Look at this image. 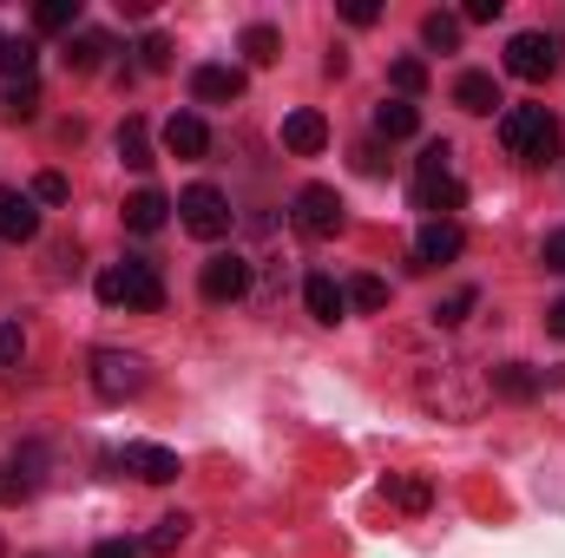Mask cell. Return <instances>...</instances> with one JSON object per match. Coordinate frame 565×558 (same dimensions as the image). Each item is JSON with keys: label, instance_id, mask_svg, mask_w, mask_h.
<instances>
[{"label": "cell", "instance_id": "6da1fadb", "mask_svg": "<svg viewBox=\"0 0 565 558\" xmlns=\"http://www.w3.org/2000/svg\"><path fill=\"white\" fill-rule=\"evenodd\" d=\"M500 144H507V158H520V164H559V119L546 112V106H507L500 112Z\"/></svg>", "mask_w": 565, "mask_h": 558}, {"label": "cell", "instance_id": "7a4b0ae2", "mask_svg": "<svg viewBox=\"0 0 565 558\" xmlns=\"http://www.w3.org/2000/svg\"><path fill=\"white\" fill-rule=\"evenodd\" d=\"M93 289H99V302H106V309H139V315H151V309H164V282H158V270H151L145 257H126V264H106Z\"/></svg>", "mask_w": 565, "mask_h": 558}, {"label": "cell", "instance_id": "3957f363", "mask_svg": "<svg viewBox=\"0 0 565 558\" xmlns=\"http://www.w3.org/2000/svg\"><path fill=\"white\" fill-rule=\"evenodd\" d=\"M145 355H132V348H93V395L99 401H132V395H145Z\"/></svg>", "mask_w": 565, "mask_h": 558}, {"label": "cell", "instance_id": "277c9868", "mask_svg": "<svg viewBox=\"0 0 565 558\" xmlns=\"http://www.w3.org/2000/svg\"><path fill=\"white\" fill-rule=\"evenodd\" d=\"M178 217H184V230L204 237V244L231 237V197H224L217 184H191V191L178 197Z\"/></svg>", "mask_w": 565, "mask_h": 558}, {"label": "cell", "instance_id": "5b68a950", "mask_svg": "<svg viewBox=\"0 0 565 558\" xmlns=\"http://www.w3.org/2000/svg\"><path fill=\"white\" fill-rule=\"evenodd\" d=\"M289 224H296L309 244L335 237V230H342V197H335V184H302L296 204H289Z\"/></svg>", "mask_w": 565, "mask_h": 558}, {"label": "cell", "instance_id": "8992f818", "mask_svg": "<svg viewBox=\"0 0 565 558\" xmlns=\"http://www.w3.org/2000/svg\"><path fill=\"white\" fill-rule=\"evenodd\" d=\"M40 480H46V447H40V440L13 447V453L0 460V506H20V500H33V493H40Z\"/></svg>", "mask_w": 565, "mask_h": 558}, {"label": "cell", "instance_id": "52a82bcc", "mask_svg": "<svg viewBox=\"0 0 565 558\" xmlns=\"http://www.w3.org/2000/svg\"><path fill=\"white\" fill-rule=\"evenodd\" d=\"M507 73H513V79H546V73H559V33H513V40H507Z\"/></svg>", "mask_w": 565, "mask_h": 558}, {"label": "cell", "instance_id": "ba28073f", "mask_svg": "<svg viewBox=\"0 0 565 558\" xmlns=\"http://www.w3.org/2000/svg\"><path fill=\"white\" fill-rule=\"evenodd\" d=\"M198 289H204V302H244V296H250V264H244L237 250H217V257L198 270Z\"/></svg>", "mask_w": 565, "mask_h": 558}, {"label": "cell", "instance_id": "9c48e42d", "mask_svg": "<svg viewBox=\"0 0 565 558\" xmlns=\"http://www.w3.org/2000/svg\"><path fill=\"white\" fill-rule=\"evenodd\" d=\"M460 204H467V184L454 171H422L415 178V211H427V224H454Z\"/></svg>", "mask_w": 565, "mask_h": 558}, {"label": "cell", "instance_id": "30bf717a", "mask_svg": "<svg viewBox=\"0 0 565 558\" xmlns=\"http://www.w3.org/2000/svg\"><path fill=\"white\" fill-rule=\"evenodd\" d=\"M119 466L145 480V486H164V480H178V453L171 447H158V440H126L119 447Z\"/></svg>", "mask_w": 565, "mask_h": 558}, {"label": "cell", "instance_id": "8fae6325", "mask_svg": "<svg viewBox=\"0 0 565 558\" xmlns=\"http://www.w3.org/2000/svg\"><path fill=\"white\" fill-rule=\"evenodd\" d=\"M33 237H40L33 191H0V244H33Z\"/></svg>", "mask_w": 565, "mask_h": 558}, {"label": "cell", "instance_id": "7c38bea8", "mask_svg": "<svg viewBox=\"0 0 565 558\" xmlns=\"http://www.w3.org/2000/svg\"><path fill=\"white\" fill-rule=\"evenodd\" d=\"M191 93H198V106H237L244 99V73L237 66H198Z\"/></svg>", "mask_w": 565, "mask_h": 558}, {"label": "cell", "instance_id": "4fadbf2b", "mask_svg": "<svg viewBox=\"0 0 565 558\" xmlns=\"http://www.w3.org/2000/svg\"><path fill=\"white\" fill-rule=\"evenodd\" d=\"M460 368H467V362H440V368L427 375L422 395L434 401V408H440V415H473V408H480L473 395H460Z\"/></svg>", "mask_w": 565, "mask_h": 558}, {"label": "cell", "instance_id": "5bb4252c", "mask_svg": "<svg viewBox=\"0 0 565 558\" xmlns=\"http://www.w3.org/2000/svg\"><path fill=\"white\" fill-rule=\"evenodd\" d=\"M460 250H467L460 224H422V237H415V270H434V264H454Z\"/></svg>", "mask_w": 565, "mask_h": 558}, {"label": "cell", "instance_id": "9a60e30c", "mask_svg": "<svg viewBox=\"0 0 565 558\" xmlns=\"http://www.w3.org/2000/svg\"><path fill=\"white\" fill-rule=\"evenodd\" d=\"M302 302H309V315H316V322H329V329L349 315V289H342L335 277H309V282H302Z\"/></svg>", "mask_w": 565, "mask_h": 558}, {"label": "cell", "instance_id": "2e32d148", "mask_svg": "<svg viewBox=\"0 0 565 558\" xmlns=\"http://www.w3.org/2000/svg\"><path fill=\"white\" fill-rule=\"evenodd\" d=\"M282 144H289L296 158H316V151L329 144V119H322V112H289V119H282Z\"/></svg>", "mask_w": 565, "mask_h": 558}, {"label": "cell", "instance_id": "e0dca14e", "mask_svg": "<svg viewBox=\"0 0 565 558\" xmlns=\"http://www.w3.org/2000/svg\"><path fill=\"white\" fill-rule=\"evenodd\" d=\"M164 144H171V158H204L211 151V132H204L198 112H171L164 119Z\"/></svg>", "mask_w": 565, "mask_h": 558}, {"label": "cell", "instance_id": "ac0fdd59", "mask_svg": "<svg viewBox=\"0 0 565 558\" xmlns=\"http://www.w3.org/2000/svg\"><path fill=\"white\" fill-rule=\"evenodd\" d=\"M164 217H171V197L164 191H132L126 197V230H139V237H151V230H164Z\"/></svg>", "mask_w": 565, "mask_h": 558}, {"label": "cell", "instance_id": "d6986e66", "mask_svg": "<svg viewBox=\"0 0 565 558\" xmlns=\"http://www.w3.org/2000/svg\"><path fill=\"white\" fill-rule=\"evenodd\" d=\"M487 388H493L500 401H533V395H540V375H533L526 362H500V368L487 375Z\"/></svg>", "mask_w": 565, "mask_h": 558}, {"label": "cell", "instance_id": "ffe728a7", "mask_svg": "<svg viewBox=\"0 0 565 558\" xmlns=\"http://www.w3.org/2000/svg\"><path fill=\"white\" fill-rule=\"evenodd\" d=\"M454 106H460V112H493V106H500L493 73H460V79H454Z\"/></svg>", "mask_w": 565, "mask_h": 558}, {"label": "cell", "instance_id": "44dd1931", "mask_svg": "<svg viewBox=\"0 0 565 558\" xmlns=\"http://www.w3.org/2000/svg\"><path fill=\"white\" fill-rule=\"evenodd\" d=\"M184 539H191V513H164V519H158V526L145 533L139 546H145L151 558H171L178 546H184Z\"/></svg>", "mask_w": 565, "mask_h": 558}, {"label": "cell", "instance_id": "7402d4cb", "mask_svg": "<svg viewBox=\"0 0 565 558\" xmlns=\"http://www.w3.org/2000/svg\"><path fill=\"white\" fill-rule=\"evenodd\" d=\"M382 493H388L402 513H427V506H434V486H427L422 473H388V480H382Z\"/></svg>", "mask_w": 565, "mask_h": 558}, {"label": "cell", "instance_id": "603a6c76", "mask_svg": "<svg viewBox=\"0 0 565 558\" xmlns=\"http://www.w3.org/2000/svg\"><path fill=\"white\" fill-rule=\"evenodd\" d=\"M106 53H113V40H106V33H93V26H79V33L66 40V73H93Z\"/></svg>", "mask_w": 565, "mask_h": 558}, {"label": "cell", "instance_id": "cb8c5ba5", "mask_svg": "<svg viewBox=\"0 0 565 558\" xmlns=\"http://www.w3.org/2000/svg\"><path fill=\"white\" fill-rule=\"evenodd\" d=\"M375 132H382V139H415V132H422V112H415L408 99H382V106H375Z\"/></svg>", "mask_w": 565, "mask_h": 558}, {"label": "cell", "instance_id": "d4e9b609", "mask_svg": "<svg viewBox=\"0 0 565 558\" xmlns=\"http://www.w3.org/2000/svg\"><path fill=\"white\" fill-rule=\"evenodd\" d=\"M33 60H40V46L26 33H0V73H7V86L13 79H33Z\"/></svg>", "mask_w": 565, "mask_h": 558}, {"label": "cell", "instance_id": "484cf974", "mask_svg": "<svg viewBox=\"0 0 565 558\" xmlns=\"http://www.w3.org/2000/svg\"><path fill=\"white\" fill-rule=\"evenodd\" d=\"M0 112H7L13 126H26V119L40 112V79H13V86L0 93Z\"/></svg>", "mask_w": 565, "mask_h": 558}, {"label": "cell", "instance_id": "4316f807", "mask_svg": "<svg viewBox=\"0 0 565 558\" xmlns=\"http://www.w3.org/2000/svg\"><path fill=\"white\" fill-rule=\"evenodd\" d=\"M33 26L40 33H73L79 26V0H40L33 7Z\"/></svg>", "mask_w": 565, "mask_h": 558}, {"label": "cell", "instance_id": "83f0119b", "mask_svg": "<svg viewBox=\"0 0 565 558\" xmlns=\"http://www.w3.org/2000/svg\"><path fill=\"white\" fill-rule=\"evenodd\" d=\"M119 158H126L132 171H151V132H145V119H126V126H119Z\"/></svg>", "mask_w": 565, "mask_h": 558}, {"label": "cell", "instance_id": "f1b7e54d", "mask_svg": "<svg viewBox=\"0 0 565 558\" xmlns=\"http://www.w3.org/2000/svg\"><path fill=\"white\" fill-rule=\"evenodd\" d=\"M277 53H282L277 26H244V60H250V66H277Z\"/></svg>", "mask_w": 565, "mask_h": 558}, {"label": "cell", "instance_id": "f546056e", "mask_svg": "<svg viewBox=\"0 0 565 558\" xmlns=\"http://www.w3.org/2000/svg\"><path fill=\"white\" fill-rule=\"evenodd\" d=\"M422 40L427 46H440V53H454V46H460V13H427Z\"/></svg>", "mask_w": 565, "mask_h": 558}, {"label": "cell", "instance_id": "4dcf8cb0", "mask_svg": "<svg viewBox=\"0 0 565 558\" xmlns=\"http://www.w3.org/2000/svg\"><path fill=\"white\" fill-rule=\"evenodd\" d=\"M388 79H395V93H402V99L427 93V66L415 60V53H408V60H395V66H388Z\"/></svg>", "mask_w": 565, "mask_h": 558}, {"label": "cell", "instance_id": "1f68e13d", "mask_svg": "<svg viewBox=\"0 0 565 558\" xmlns=\"http://www.w3.org/2000/svg\"><path fill=\"white\" fill-rule=\"evenodd\" d=\"M473 302H480V289H454L447 302H434V322H440V329H454V322H467V315H473Z\"/></svg>", "mask_w": 565, "mask_h": 558}, {"label": "cell", "instance_id": "d6a6232c", "mask_svg": "<svg viewBox=\"0 0 565 558\" xmlns=\"http://www.w3.org/2000/svg\"><path fill=\"white\" fill-rule=\"evenodd\" d=\"M349 302H355V309H388V282L382 277H355L349 282Z\"/></svg>", "mask_w": 565, "mask_h": 558}, {"label": "cell", "instance_id": "836d02e7", "mask_svg": "<svg viewBox=\"0 0 565 558\" xmlns=\"http://www.w3.org/2000/svg\"><path fill=\"white\" fill-rule=\"evenodd\" d=\"M171 66V40L164 33H145L139 40V73H164Z\"/></svg>", "mask_w": 565, "mask_h": 558}, {"label": "cell", "instance_id": "e575fe53", "mask_svg": "<svg viewBox=\"0 0 565 558\" xmlns=\"http://www.w3.org/2000/svg\"><path fill=\"white\" fill-rule=\"evenodd\" d=\"M20 362H26V329L0 322V368H20Z\"/></svg>", "mask_w": 565, "mask_h": 558}, {"label": "cell", "instance_id": "d590c367", "mask_svg": "<svg viewBox=\"0 0 565 558\" xmlns=\"http://www.w3.org/2000/svg\"><path fill=\"white\" fill-rule=\"evenodd\" d=\"M33 204H66V178L60 171H40L33 178Z\"/></svg>", "mask_w": 565, "mask_h": 558}, {"label": "cell", "instance_id": "8d00e7d4", "mask_svg": "<svg viewBox=\"0 0 565 558\" xmlns=\"http://www.w3.org/2000/svg\"><path fill=\"white\" fill-rule=\"evenodd\" d=\"M342 20H349V26H375V20H382V7H375V0H349V7H342Z\"/></svg>", "mask_w": 565, "mask_h": 558}, {"label": "cell", "instance_id": "74e56055", "mask_svg": "<svg viewBox=\"0 0 565 558\" xmlns=\"http://www.w3.org/2000/svg\"><path fill=\"white\" fill-rule=\"evenodd\" d=\"M145 546H132V539H99V552L93 558H139Z\"/></svg>", "mask_w": 565, "mask_h": 558}, {"label": "cell", "instance_id": "f35d334b", "mask_svg": "<svg viewBox=\"0 0 565 558\" xmlns=\"http://www.w3.org/2000/svg\"><path fill=\"white\" fill-rule=\"evenodd\" d=\"M500 7H507V0H467L460 20H500Z\"/></svg>", "mask_w": 565, "mask_h": 558}, {"label": "cell", "instance_id": "ab89813d", "mask_svg": "<svg viewBox=\"0 0 565 558\" xmlns=\"http://www.w3.org/2000/svg\"><path fill=\"white\" fill-rule=\"evenodd\" d=\"M546 270H565V230L546 237Z\"/></svg>", "mask_w": 565, "mask_h": 558}, {"label": "cell", "instance_id": "60d3db41", "mask_svg": "<svg viewBox=\"0 0 565 558\" xmlns=\"http://www.w3.org/2000/svg\"><path fill=\"white\" fill-rule=\"evenodd\" d=\"M546 329H553V335H559V342H565V296H559V302H553V309H546Z\"/></svg>", "mask_w": 565, "mask_h": 558}]
</instances>
